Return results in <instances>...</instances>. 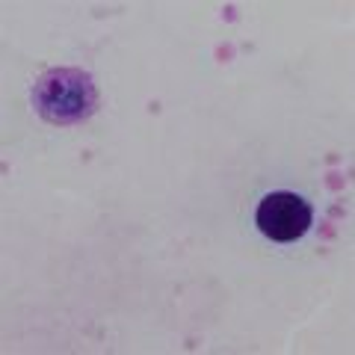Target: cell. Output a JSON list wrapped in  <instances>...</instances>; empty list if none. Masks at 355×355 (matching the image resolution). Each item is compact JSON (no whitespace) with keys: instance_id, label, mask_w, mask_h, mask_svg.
<instances>
[{"instance_id":"obj_1","label":"cell","mask_w":355,"mask_h":355,"mask_svg":"<svg viewBox=\"0 0 355 355\" xmlns=\"http://www.w3.org/2000/svg\"><path fill=\"white\" fill-rule=\"evenodd\" d=\"M36 113L57 128L83 125L98 110V89L83 69H48L33 86Z\"/></svg>"},{"instance_id":"obj_2","label":"cell","mask_w":355,"mask_h":355,"mask_svg":"<svg viewBox=\"0 0 355 355\" xmlns=\"http://www.w3.org/2000/svg\"><path fill=\"white\" fill-rule=\"evenodd\" d=\"M261 234L275 243H293L308 234L314 210L296 193H270L261 198L258 214H254Z\"/></svg>"}]
</instances>
